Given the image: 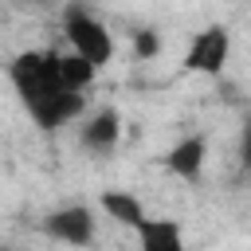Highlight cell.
I'll use <instances>...</instances> for the list:
<instances>
[{
	"mask_svg": "<svg viewBox=\"0 0 251 251\" xmlns=\"http://www.w3.org/2000/svg\"><path fill=\"white\" fill-rule=\"evenodd\" d=\"M78 141L90 153H114L118 141H122V118H118V110H94V114H86L82 126H78Z\"/></svg>",
	"mask_w": 251,
	"mask_h": 251,
	"instance_id": "cell-5",
	"label": "cell"
},
{
	"mask_svg": "<svg viewBox=\"0 0 251 251\" xmlns=\"http://www.w3.org/2000/svg\"><path fill=\"white\" fill-rule=\"evenodd\" d=\"M204 161H208V141H204L200 133H188V137H180V141L169 149L165 169H169L173 176H180V180H200Z\"/></svg>",
	"mask_w": 251,
	"mask_h": 251,
	"instance_id": "cell-6",
	"label": "cell"
},
{
	"mask_svg": "<svg viewBox=\"0 0 251 251\" xmlns=\"http://www.w3.org/2000/svg\"><path fill=\"white\" fill-rule=\"evenodd\" d=\"M43 231L55 243H67V247H90L94 243V212L86 204L55 208L51 216H43Z\"/></svg>",
	"mask_w": 251,
	"mask_h": 251,
	"instance_id": "cell-4",
	"label": "cell"
},
{
	"mask_svg": "<svg viewBox=\"0 0 251 251\" xmlns=\"http://www.w3.org/2000/svg\"><path fill=\"white\" fill-rule=\"evenodd\" d=\"M137 247L141 251H188L184 247V227L176 220H165V216H149L137 227Z\"/></svg>",
	"mask_w": 251,
	"mask_h": 251,
	"instance_id": "cell-7",
	"label": "cell"
},
{
	"mask_svg": "<svg viewBox=\"0 0 251 251\" xmlns=\"http://www.w3.org/2000/svg\"><path fill=\"white\" fill-rule=\"evenodd\" d=\"M239 161H243V169L251 176V114L243 118V133H239Z\"/></svg>",
	"mask_w": 251,
	"mask_h": 251,
	"instance_id": "cell-10",
	"label": "cell"
},
{
	"mask_svg": "<svg viewBox=\"0 0 251 251\" xmlns=\"http://www.w3.org/2000/svg\"><path fill=\"white\" fill-rule=\"evenodd\" d=\"M63 35H67L71 51L82 55V59H86L90 67H98V71L114 59V35H110V27H106L98 16H90L86 8H78V4H71V8L63 12Z\"/></svg>",
	"mask_w": 251,
	"mask_h": 251,
	"instance_id": "cell-2",
	"label": "cell"
},
{
	"mask_svg": "<svg viewBox=\"0 0 251 251\" xmlns=\"http://www.w3.org/2000/svg\"><path fill=\"white\" fill-rule=\"evenodd\" d=\"M98 208L110 216V220H118V224H126V227H141L149 216H145V208H141V200L133 196V192H126V188H106L102 196H98Z\"/></svg>",
	"mask_w": 251,
	"mask_h": 251,
	"instance_id": "cell-8",
	"label": "cell"
},
{
	"mask_svg": "<svg viewBox=\"0 0 251 251\" xmlns=\"http://www.w3.org/2000/svg\"><path fill=\"white\" fill-rule=\"evenodd\" d=\"M133 51H137V59H153V55H161V35L149 31V27L133 31Z\"/></svg>",
	"mask_w": 251,
	"mask_h": 251,
	"instance_id": "cell-9",
	"label": "cell"
},
{
	"mask_svg": "<svg viewBox=\"0 0 251 251\" xmlns=\"http://www.w3.org/2000/svg\"><path fill=\"white\" fill-rule=\"evenodd\" d=\"M8 78L24 102V110L31 114V122L39 129H59L75 118H82L86 98L78 90H71L59 75V51H24L12 59Z\"/></svg>",
	"mask_w": 251,
	"mask_h": 251,
	"instance_id": "cell-1",
	"label": "cell"
},
{
	"mask_svg": "<svg viewBox=\"0 0 251 251\" xmlns=\"http://www.w3.org/2000/svg\"><path fill=\"white\" fill-rule=\"evenodd\" d=\"M227 55H231V31L224 24H212V27L192 35V43L184 51V71H192V75H220L227 67Z\"/></svg>",
	"mask_w": 251,
	"mask_h": 251,
	"instance_id": "cell-3",
	"label": "cell"
}]
</instances>
